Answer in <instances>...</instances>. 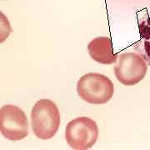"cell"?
Returning <instances> with one entry per match:
<instances>
[{"instance_id":"1","label":"cell","mask_w":150,"mask_h":150,"mask_svg":"<svg viewBox=\"0 0 150 150\" xmlns=\"http://www.w3.org/2000/svg\"><path fill=\"white\" fill-rule=\"evenodd\" d=\"M60 125V112L56 103L48 98L38 100L31 110V127L38 139L54 138Z\"/></svg>"},{"instance_id":"2","label":"cell","mask_w":150,"mask_h":150,"mask_svg":"<svg viewBox=\"0 0 150 150\" xmlns=\"http://www.w3.org/2000/svg\"><path fill=\"white\" fill-rule=\"evenodd\" d=\"M77 93L82 100L88 103L104 104L113 96L114 86L107 76L88 73L78 81Z\"/></svg>"},{"instance_id":"3","label":"cell","mask_w":150,"mask_h":150,"mask_svg":"<svg viewBox=\"0 0 150 150\" xmlns=\"http://www.w3.org/2000/svg\"><path fill=\"white\" fill-rule=\"evenodd\" d=\"M98 137V127L88 117H79L68 123L65 130L67 144L73 149L85 150L95 144Z\"/></svg>"},{"instance_id":"4","label":"cell","mask_w":150,"mask_h":150,"mask_svg":"<svg viewBox=\"0 0 150 150\" xmlns=\"http://www.w3.org/2000/svg\"><path fill=\"white\" fill-rule=\"evenodd\" d=\"M0 131L11 141H18L28 135V120L23 110L15 105L8 104L0 108Z\"/></svg>"},{"instance_id":"5","label":"cell","mask_w":150,"mask_h":150,"mask_svg":"<svg viewBox=\"0 0 150 150\" xmlns=\"http://www.w3.org/2000/svg\"><path fill=\"white\" fill-rule=\"evenodd\" d=\"M118 64L114 68L117 80L125 86H134L144 79L148 64L138 53H123L118 56Z\"/></svg>"},{"instance_id":"6","label":"cell","mask_w":150,"mask_h":150,"mask_svg":"<svg viewBox=\"0 0 150 150\" xmlns=\"http://www.w3.org/2000/svg\"><path fill=\"white\" fill-rule=\"evenodd\" d=\"M91 59L100 64H113L117 62V54L113 53L112 43L108 37H97L88 45Z\"/></svg>"},{"instance_id":"7","label":"cell","mask_w":150,"mask_h":150,"mask_svg":"<svg viewBox=\"0 0 150 150\" xmlns=\"http://www.w3.org/2000/svg\"><path fill=\"white\" fill-rule=\"evenodd\" d=\"M134 50L141 55L144 59L148 65L150 66V38L149 39H142L134 44Z\"/></svg>"},{"instance_id":"8","label":"cell","mask_w":150,"mask_h":150,"mask_svg":"<svg viewBox=\"0 0 150 150\" xmlns=\"http://www.w3.org/2000/svg\"><path fill=\"white\" fill-rule=\"evenodd\" d=\"M139 34L142 39H149L150 38V19L148 13L145 14L144 18L139 19Z\"/></svg>"},{"instance_id":"9","label":"cell","mask_w":150,"mask_h":150,"mask_svg":"<svg viewBox=\"0 0 150 150\" xmlns=\"http://www.w3.org/2000/svg\"><path fill=\"white\" fill-rule=\"evenodd\" d=\"M0 30H1V39L0 42L3 43L7 38L8 37L9 33H11L10 23L8 20L6 18L4 14L1 13V25H0Z\"/></svg>"}]
</instances>
